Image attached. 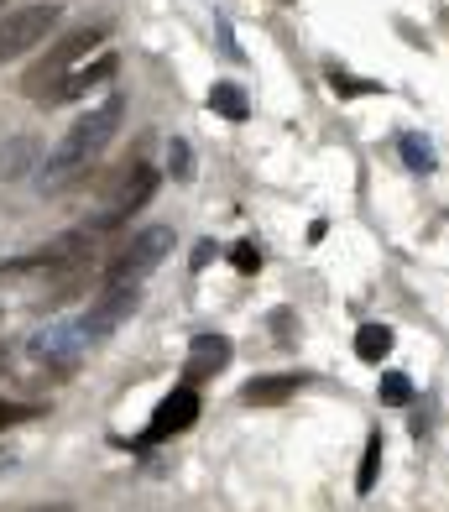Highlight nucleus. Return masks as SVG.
Listing matches in <instances>:
<instances>
[{"instance_id": "11", "label": "nucleus", "mask_w": 449, "mask_h": 512, "mask_svg": "<svg viewBox=\"0 0 449 512\" xmlns=\"http://www.w3.org/2000/svg\"><path fill=\"white\" fill-rule=\"evenodd\" d=\"M37 157H42L37 136H11V142H0V183H16V178L37 173Z\"/></svg>"}, {"instance_id": "2", "label": "nucleus", "mask_w": 449, "mask_h": 512, "mask_svg": "<svg viewBox=\"0 0 449 512\" xmlns=\"http://www.w3.org/2000/svg\"><path fill=\"white\" fill-rule=\"evenodd\" d=\"M105 42V27H79V32H68L63 42H53L32 68H27V79H21V95L27 100H37V105H47L53 100V89L74 74V63L89 53V48H100Z\"/></svg>"}, {"instance_id": "13", "label": "nucleus", "mask_w": 449, "mask_h": 512, "mask_svg": "<svg viewBox=\"0 0 449 512\" xmlns=\"http://www.w3.org/2000/svg\"><path fill=\"white\" fill-rule=\"evenodd\" d=\"M209 110L225 115V121H246V115H251V100H246L241 84H215V89H209Z\"/></svg>"}, {"instance_id": "8", "label": "nucleus", "mask_w": 449, "mask_h": 512, "mask_svg": "<svg viewBox=\"0 0 449 512\" xmlns=\"http://www.w3.org/2000/svg\"><path fill=\"white\" fill-rule=\"evenodd\" d=\"M84 345H89V340H84L79 319H74V324H53V330H42V335L32 340V356H37L47 371H74Z\"/></svg>"}, {"instance_id": "6", "label": "nucleus", "mask_w": 449, "mask_h": 512, "mask_svg": "<svg viewBox=\"0 0 449 512\" xmlns=\"http://www.w3.org/2000/svg\"><path fill=\"white\" fill-rule=\"evenodd\" d=\"M136 304H141V283H105V293L94 298V304L84 309V319H79L84 340L94 345V340L115 335V330H121V324L136 314Z\"/></svg>"}, {"instance_id": "7", "label": "nucleus", "mask_w": 449, "mask_h": 512, "mask_svg": "<svg viewBox=\"0 0 449 512\" xmlns=\"http://www.w3.org/2000/svg\"><path fill=\"white\" fill-rule=\"evenodd\" d=\"M194 418H199V387H173L168 398L157 403L152 413V429L141 434V445H157V439H168V434H183V429H194Z\"/></svg>"}, {"instance_id": "22", "label": "nucleus", "mask_w": 449, "mask_h": 512, "mask_svg": "<svg viewBox=\"0 0 449 512\" xmlns=\"http://www.w3.org/2000/svg\"><path fill=\"white\" fill-rule=\"evenodd\" d=\"M21 512H74L68 502H37V507H21Z\"/></svg>"}, {"instance_id": "14", "label": "nucleus", "mask_w": 449, "mask_h": 512, "mask_svg": "<svg viewBox=\"0 0 449 512\" xmlns=\"http://www.w3.org/2000/svg\"><path fill=\"white\" fill-rule=\"evenodd\" d=\"M387 351H392V330H387V324H361V330H356V356L376 366Z\"/></svg>"}, {"instance_id": "19", "label": "nucleus", "mask_w": 449, "mask_h": 512, "mask_svg": "<svg viewBox=\"0 0 449 512\" xmlns=\"http://www.w3.org/2000/svg\"><path fill=\"white\" fill-rule=\"evenodd\" d=\"M329 84H335V95H376V84L350 79V74H340V68H329Z\"/></svg>"}, {"instance_id": "12", "label": "nucleus", "mask_w": 449, "mask_h": 512, "mask_svg": "<svg viewBox=\"0 0 449 512\" xmlns=\"http://www.w3.org/2000/svg\"><path fill=\"white\" fill-rule=\"evenodd\" d=\"M293 392H298V377H262V382L241 387V403H251V408H277V403H288Z\"/></svg>"}, {"instance_id": "25", "label": "nucleus", "mask_w": 449, "mask_h": 512, "mask_svg": "<svg viewBox=\"0 0 449 512\" xmlns=\"http://www.w3.org/2000/svg\"><path fill=\"white\" fill-rule=\"evenodd\" d=\"M0 6H6V0H0Z\"/></svg>"}, {"instance_id": "15", "label": "nucleus", "mask_w": 449, "mask_h": 512, "mask_svg": "<svg viewBox=\"0 0 449 512\" xmlns=\"http://www.w3.org/2000/svg\"><path fill=\"white\" fill-rule=\"evenodd\" d=\"M376 476H382V434H371L366 439V455H361V476H356V492L366 497L371 486H376Z\"/></svg>"}, {"instance_id": "17", "label": "nucleus", "mask_w": 449, "mask_h": 512, "mask_svg": "<svg viewBox=\"0 0 449 512\" xmlns=\"http://www.w3.org/2000/svg\"><path fill=\"white\" fill-rule=\"evenodd\" d=\"M376 392H382V403H387V408H408V403H413V382L403 377V371H387Z\"/></svg>"}, {"instance_id": "21", "label": "nucleus", "mask_w": 449, "mask_h": 512, "mask_svg": "<svg viewBox=\"0 0 449 512\" xmlns=\"http://www.w3.org/2000/svg\"><path fill=\"white\" fill-rule=\"evenodd\" d=\"M230 262H235V272H256V267H262V251H256L251 241H241L230 251Z\"/></svg>"}, {"instance_id": "24", "label": "nucleus", "mask_w": 449, "mask_h": 512, "mask_svg": "<svg viewBox=\"0 0 449 512\" xmlns=\"http://www.w3.org/2000/svg\"><path fill=\"white\" fill-rule=\"evenodd\" d=\"M0 471H11V455L6 450H0Z\"/></svg>"}, {"instance_id": "5", "label": "nucleus", "mask_w": 449, "mask_h": 512, "mask_svg": "<svg viewBox=\"0 0 449 512\" xmlns=\"http://www.w3.org/2000/svg\"><path fill=\"white\" fill-rule=\"evenodd\" d=\"M157 168H147V162H126L121 173H115V183H110V199H105V215L94 220V230H115V225H126V215H136V209H147L152 204V194H157Z\"/></svg>"}, {"instance_id": "20", "label": "nucleus", "mask_w": 449, "mask_h": 512, "mask_svg": "<svg viewBox=\"0 0 449 512\" xmlns=\"http://www.w3.org/2000/svg\"><path fill=\"white\" fill-rule=\"evenodd\" d=\"M168 168H173V178H194V152H188V142L168 147Z\"/></svg>"}, {"instance_id": "3", "label": "nucleus", "mask_w": 449, "mask_h": 512, "mask_svg": "<svg viewBox=\"0 0 449 512\" xmlns=\"http://www.w3.org/2000/svg\"><path fill=\"white\" fill-rule=\"evenodd\" d=\"M58 16H63L58 0H27V6H11L6 16H0V63L32 53L37 42L58 27Z\"/></svg>"}, {"instance_id": "10", "label": "nucleus", "mask_w": 449, "mask_h": 512, "mask_svg": "<svg viewBox=\"0 0 449 512\" xmlns=\"http://www.w3.org/2000/svg\"><path fill=\"white\" fill-rule=\"evenodd\" d=\"M115 79V53H100V58H94L89 68H74V74H68L58 89H53V100H47V105H68V100H84L89 95V89H105Z\"/></svg>"}, {"instance_id": "16", "label": "nucleus", "mask_w": 449, "mask_h": 512, "mask_svg": "<svg viewBox=\"0 0 449 512\" xmlns=\"http://www.w3.org/2000/svg\"><path fill=\"white\" fill-rule=\"evenodd\" d=\"M397 147H403V162H408L413 173H434V147L423 142L418 131H408V136H403V142H397Z\"/></svg>"}, {"instance_id": "9", "label": "nucleus", "mask_w": 449, "mask_h": 512, "mask_svg": "<svg viewBox=\"0 0 449 512\" xmlns=\"http://www.w3.org/2000/svg\"><path fill=\"white\" fill-rule=\"evenodd\" d=\"M225 366H230V340H225V335H199L194 345H188L183 382H188V387H199V382L215 377V371H225Z\"/></svg>"}, {"instance_id": "18", "label": "nucleus", "mask_w": 449, "mask_h": 512, "mask_svg": "<svg viewBox=\"0 0 449 512\" xmlns=\"http://www.w3.org/2000/svg\"><path fill=\"white\" fill-rule=\"evenodd\" d=\"M42 418V403H16V398H0V434L16 429V424H32Z\"/></svg>"}, {"instance_id": "1", "label": "nucleus", "mask_w": 449, "mask_h": 512, "mask_svg": "<svg viewBox=\"0 0 449 512\" xmlns=\"http://www.w3.org/2000/svg\"><path fill=\"white\" fill-rule=\"evenodd\" d=\"M121 121H126V95H121V89H110V95L94 105L89 115H79V121L63 131V142L47 152V162L37 168V183H42V189H63V183H74L79 173H89V162L115 142Z\"/></svg>"}, {"instance_id": "23", "label": "nucleus", "mask_w": 449, "mask_h": 512, "mask_svg": "<svg viewBox=\"0 0 449 512\" xmlns=\"http://www.w3.org/2000/svg\"><path fill=\"white\" fill-rule=\"evenodd\" d=\"M209 256H215V246L199 241V251H194V267H209Z\"/></svg>"}, {"instance_id": "4", "label": "nucleus", "mask_w": 449, "mask_h": 512, "mask_svg": "<svg viewBox=\"0 0 449 512\" xmlns=\"http://www.w3.org/2000/svg\"><path fill=\"white\" fill-rule=\"evenodd\" d=\"M162 256H173V230L168 225H152V230H136V236L115 251V262L105 267V283H141L162 267Z\"/></svg>"}]
</instances>
